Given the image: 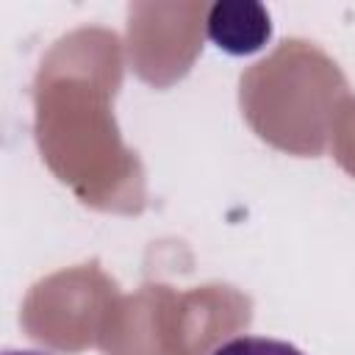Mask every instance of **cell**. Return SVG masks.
Instances as JSON below:
<instances>
[{
	"label": "cell",
	"mask_w": 355,
	"mask_h": 355,
	"mask_svg": "<svg viewBox=\"0 0 355 355\" xmlns=\"http://www.w3.org/2000/svg\"><path fill=\"white\" fill-rule=\"evenodd\" d=\"M211 355H305L288 341L266 338V336H239L219 344Z\"/></svg>",
	"instance_id": "2"
},
{
	"label": "cell",
	"mask_w": 355,
	"mask_h": 355,
	"mask_svg": "<svg viewBox=\"0 0 355 355\" xmlns=\"http://www.w3.org/2000/svg\"><path fill=\"white\" fill-rule=\"evenodd\" d=\"M3 355H50V352H42V349H6Z\"/></svg>",
	"instance_id": "3"
},
{
	"label": "cell",
	"mask_w": 355,
	"mask_h": 355,
	"mask_svg": "<svg viewBox=\"0 0 355 355\" xmlns=\"http://www.w3.org/2000/svg\"><path fill=\"white\" fill-rule=\"evenodd\" d=\"M205 33L219 50L230 55H250L269 42L272 22L266 8L258 3H216L208 11Z\"/></svg>",
	"instance_id": "1"
}]
</instances>
